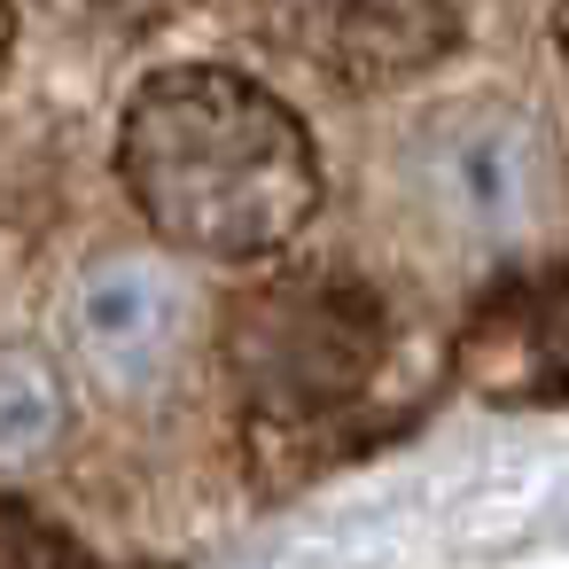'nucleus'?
<instances>
[{
	"mask_svg": "<svg viewBox=\"0 0 569 569\" xmlns=\"http://www.w3.org/2000/svg\"><path fill=\"white\" fill-rule=\"evenodd\" d=\"M118 172L141 219L196 258H258L312 211V149L297 118L227 71L149 79L126 110Z\"/></svg>",
	"mask_w": 569,
	"mask_h": 569,
	"instance_id": "nucleus-1",
	"label": "nucleus"
},
{
	"mask_svg": "<svg viewBox=\"0 0 569 569\" xmlns=\"http://www.w3.org/2000/svg\"><path fill=\"white\" fill-rule=\"evenodd\" d=\"M227 359L266 413H312L367 375V305L343 281H273L234 305Z\"/></svg>",
	"mask_w": 569,
	"mask_h": 569,
	"instance_id": "nucleus-2",
	"label": "nucleus"
},
{
	"mask_svg": "<svg viewBox=\"0 0 569 569\" xmlns=\"http://www.w3.org/2000/svg\"><path fill=\"white\" fill-rule=\"evenodd\" d=\"M250 17L281 48L312 56L320 71H336L351 87L390 79L398 63H413L429 48V9L421 0H250Z\"/></svg>",
	"mask_w": 569,
	"mask_h": 569,
	"instance_id": "nucleus-3",
	"label": "nucleus"
},
{
	"mask_svg": "<svg viewBox=\"0 0 569 569\" xmlns=\"http://www.w3.org/2000/svg\"><path fill=\"white\" fill-rule=\"evenodd\" d=\"M437 196L452 219L483 227V234H507L538 211V141L530 126L515 118H468V126H445V149H437Z\"/></svg>",
	"mask_w": 569,
	"mask_h": 569,
	"instance_id": "nucleus-4",
	"label": "nucleus"
},
{
	"mask_svg": "<svg viewBox=\"0 0 569 569\" xmlns=\"http://www.w3.org/2000/svg\"><path fill=\"white\" fill-rule=\"evenodd\" d=\"M172 289L164 273L149 266H118V273H94L87 305H79V336L87 351L110 367V375H149L164 351H172Z\"/></svg>",
	"mask_w": 569,
	"mask_h": 569,
	"instance_id": "nucleus-5",
	"label": "nucleus"
},
{
	"mask_svg": "<svg viewBox=\"0 0 569 569\" xmlns=\"http://www.w3.org/2000/svg\"><path fill=\"white\" fill-rule=\"evenodd\" d=\"M0 569H87V561L56 522H40L24 499L0 491Z\"/></svg>",
	"mask_w": 569,
	"mask_h": 569,
	"instance_id": "nucleus-6",
	"label": "nucleus"
},
{
	"mask_svg": "<svg viewBox=\"0 0 569 569\" xmlns=\"http://www.w3.org/2000/svg\"><path fill=\"white\" fill-rule=\"evenodd\" d=\"M56 429V398L40 375H0V460H17L32 445H48Z\"/></svg>",
	"mask_w": 569,
	"mask_h": 569,
	"instance_id": "nucleus-7",
	"label": "nucleus"
},
{
	"mask_svg": "<svg viewBox=\"0 0 569 569\" xmlns=\"http://www.w3.org/2000/svg\"><path fill=\"white\" fill-rule=\"evenodd\" d=\"M9 48H17V17H9V0H0V71H9Z\"/></svg>",
	"mask_w": 569,
	"mask_h": 569,
	"instance_id": "nucleus-8",
	"label": "nucleus"
}]
</instances>
